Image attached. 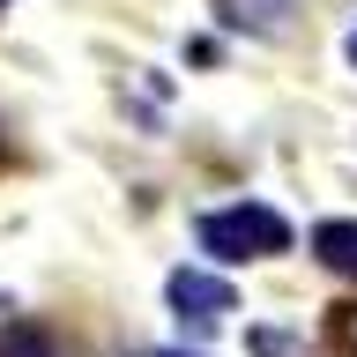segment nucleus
Returning a JSON list of instances; mask_svg holds the SVG:
<instances>
[{"label": "nucleus", "instance_id": "2", "mask_svg": "<svg viewBox=\"0 0 357 357\" xmlns=\"http://www.w3.org/2000/svg\"><path fill=\"white\" fill-rule=\"evenodd\" d=\"M164 298H172L178 328H194V335H216V328H223V312H238L231 283H223V275H208V268H172Z\"/></svg>", "mask_w": 357, "mask_h": 357}, {"label": "nucleus", "instance_id": "5", "mask_svg": "<svg viewBox=\"0 0 357 357\" xmlns=\"http://www.w3.org/2000/svg\"><path fill=\"white\" fill-rule=\"evenodd\" d=\"M0 357H60V350H52V335H38V328H8L0 335Z\"/></svg>", "mask_w": 357, "mask_h": 357}, {"label": "nucleus", "instance_id": "4", "mask_svg": "<svg viewBox=\"0 0 357 357\" xmlns=\"http://www.w3.org/2000/svg\"><path fill=\"white\" fill-rule=\"evenodd\" d=\"M312 253H320L335 275L357 283V223H320V231H312Z\"/></svg>", "mask_w": 357, "mask_h": 357}, {"label": "nucleus", "instance_id": "3", "mask_svg": "<svg viewBox=\"0 0 357 357\" xmlns=\"http://www.w3.org/2000/svg\"><path fill=\"white\" fill-rule=\"evenodd\" d=\"M216 15L231 30H253V38H275L290 15H298V0H216Z\"/></svg>", "mask_w": 357, "mask_h": 357}, {"label": "nucleus", "instance_id": "7", "mask_svg": "<svg viewBox=\"0 0 357 357\" xmlns=\"http://www.w3.org/2000/svg\"><path fill=\"white\" fill-rule=\"evenodd\" d=\"M350 67H357V30H350Z\"/></svg>", "mask_w": 357, "mask_h": 357}, {"label": "nucleus", "instance_id": "6", "mask_svg": "<svg viewBox=\"0 0 357 357\" xmlns=\"http://www.w3.org/2000/svg\"><path fill=\"white\" fill-rule=\"evenodd\" d=\"M149 357H201V350H149Z\"/></svg>", "mask_w": 357, "mask_h": 357}, {"label": "nucleus", "instance_id": "1", "mask_svg": "<svg viewBox=\"0 0 357 357\" xmlns=\"http://www.w3.org/2000/svg\"><path fill=\"white\" fill-rule=\"evenodd\" d=\"M201 245L216 261H268V253L290 245V223L268 201H238V208H208L201 216Z\"/></svg>", "mask_w": 357, "mask_h": 357}, {"label": "nucleus", "instance_id": "8", "mask_svg": "<svg viewBox=\"0 0 357 357\" xmlns=\"http://www.w3.org/2000/svg\"><path fill=\"white\" fill-rule=\"evenodd\" d=\"M0 8H8V0H0Z\"/></svg>", "mask_w": 357, "mask_h": 357}]
</instances>
